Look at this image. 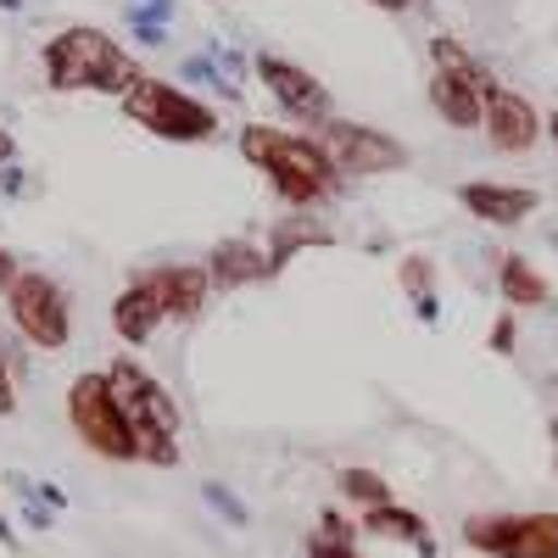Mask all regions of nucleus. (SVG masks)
Instances as JSON below:
<instances>
[{
  "mask_svg": "<svg viewBox=\"0 0 558 558\" xmlns=\"http://www.w3.org/2000/svg\"><path fill=\"white\" fill-rule=\"evenodd\" d=\"M241 157L274 184L279 202H291V213H313L324 202L341 196L347 173L336 168V157L318 146V134H291L274 123H246L241 129Z\"/></svg>",
  "mask_w": 558,
  "mask_h": 558,
  "instance_id": "f257e3e1",
  "label": "nucleus"
},
{
  "mask_svg": "<svg viewBox=\"0 0 558 558\" xmlns=\"http://www.w3.org/2000/svg\"><path fill=\"white\" fill-rule=\"evenodd\" d=\"M368 536H391V542H413L425 558H436V536L425 531V514H413V508L402 502H386V508H368V514L357 520Z\"/></svg>",
  "mask_w": 558,
  "mask_h": 558,
  "instance_id": "dca6fc26",
  "label": "nucleus"
},
{
  "mask_svg": "<svg viewBox=\"0 0 558 558\" xmlns=\"http://www.w3.org/2000/svg\"><path fill=\"white\" fill-rule=\"evenodd\" d=\"M547 436H553V475H558V413L547 418Z\"/></svg>",
  "mask_w": 558,
  "mask_h": 558,
  "instance_id": "c756f323",
  "label": "nucleus"
},
{
  "mask_svg": "<svg viewBox=\"0 0 558 558\" xmlns=\"http://www.w3.org/2000/svg\"><path fill=\"white\" fill-rule=\"evenodd\" d=\"M402 286H408L413 302H425V296L436 291V268H430L425 257H408V263H402Z\"/></svg>",
  "mask_w": 558,
  "mask_h": 558,
  "instance_id": "412c9836",
  "label": "nucleus"
},
{
  "mask_svg": "<svg viewBox=\"0 0 558 558\" xmlns=\"http://www.w3.org/2000/svg\"><path fill=\"white\" fill-rule=\"evenodd\" d=\"M12 157H17V140H12L7 129H0V162H12Z\"/></svg>",
  "mask_w": 558,
  "mask_h": 558,
  "instance_id": "cd10ccee",
  "label": "nucleus"
},
{
  "mask_svg": "<svg viewBox=\"0 0 558 558\" xmlns=\"http://www.w3.org/2000/svg\"><path fill=\"white\" fill-rule=\"evenodd\" d=\"M486 140L497 151H508V157H520V151H531L536 140H542V112L520 96V89H508V84H497L492 96H486Z\"/></svg>",
  "mask_w": 558,
  "mask_h": 558,
  "instance_id": "9b49d317",
  "label": "nucleus"
},
{
  "mask_svg": "<svg viewBox=\"0 0 558 558\" xmlns=\"http://www.w3.org/2000/svg\"><path fill=\"white\" fill-rule=\"evenodd\" d=\"M302 246H330V229H318L307 213H291V218H279L274 223V235H268V263H274V274L286 268Z\"/></svg>",
  "mask_w": 558,
  "mask_h": 558,
  "instance_id": "f3484780",
  "label": "nucleus"
},
{
  "mask_svg": "<svg viewBox=\"0 0 558 558\" xmlns=\"http://www.w3.org/2000/svg\"><path fill=\"white\" fill-rule=\"evenodd\" d=\"M162 318H168V313H162V296H157V286H151L146 274H140L129 291H118V302H112V330H118L123 347L151 341V330H157Z\"/></svg>",
  "mask_w": 558,
  "mask_h": 558,
  "instance_id": "4468645a",
  "label": "nucleus"
},
{
  "mask_svg": "<svg viewBox=\"0 0 558 558\" xmlns=\"http://www.w3.org/2000/svg\"><path fill=\"white\" fill-rule=\"evenodd\" d=\"M17 413V368L7 357V347H0V418H12Z\"/></svg>",
  "mask_w": 558,
  "mask_h": 558,
  "instance_id": "b1692460",
  "label": "nucleus"
},
{
  "mask_svg": "<svg viewBox=\"0 0 558 558\" xmlns=\"http://www.w3.org/2000/svg\"><path fill=\"white\" fill-rule=\"evenodd\" d=\"M458 202L470 207L481 223H497V229H514V223H525L542 207V196L531 191V184H497V179L458 184Z\"/></svg>",
  "mask_w": 558,
  "mask_h": 558,
  "instance_id": "f8f14e48",
  "label": "nucleus"
},
{
  "mask_svg": "<svg viewBox=\"0 0 558 558\" xmlns=\"http://www.w3.org/2000/svg\"><path fill=\"white\" fill-rule=\"evenodd\" d=\"M463 547L481 558H558V514H470Z\"/></svg>",
  "mask_w": 558,
  "mask_h": 558,
  "instance_id": "6e6552de",
  "label": "nucleus"
},
{
  "mask_svg": "<svg viewBox=\"0 0 558 558\" xmlns=\"http://www.w3.org/2000/svg\"><path fill=\"white\" fill-rule=\"evenodd\" d=\"M68 425H73V436L96 452V458H107V463H134L140 452H134V436H129V425H123V413H118V402H112V386H107V375H78L73 386H68Z\"/></svg>",
  "mask_w": 558,
  "mask_h": 558,
  "instance_id": "423d86ee",
  "label": "nucleus"
},
{
  "mask_svg": "<svg viewBox=\"0 0 558 558\" xmlns=\"http://www.w3.org/2000/svg\"><path fill=\"white\" fill-rule=\"evenodd\" d=\"M17 274H23V268H17V257H12L7 246H0V296H7V291L17 286Z\"/></svg>",
  "mask_w": 558,
  "mask_h": 558,
  "instance_id": "bb28decb",
  "label": "nucleus"
},
{
  "mask_svg": "<svg viewBox=\"0 0 558 558\" xmlns=\"http://www.w3.org/2000/svg\"><path fill=\"white\" fill-rule=\"evenodd\" d=\"M202 497L218 508V514H223L229 525H246V520H252V514H246V502H241L235 492H229V486H218V481H207V486H202Z\"/></svg>",
  "mask_w": 558,
  "mask_h": 558,
  "instance_id": "aec40b11",
  "label": "nucleus"
},
{
  "mask_svg": "<svg viewBox=\"0 0 558 558\" xmlns=\"http://www.w3.org/2000/svg\"><path fill=\"white\" fill-rule=\"evenodd\" d=\"M514 336H520V330H514V318L502 313V318L492 324V352H502V357H508V352H514Z\"/></svg>",
  "mask_w": 558,
  "mask_h": 558,
  "instance_id": "a878e982",
  "label": "nucleus"
},
{
  "mask_svg": "<svg viewBox=\"0 0 558 558\" xmlns=\"http://www.w3.org/2000/svg\"><path fill=\"white\" fill-rule=\"evenodd\" d=\"M257 78H263V89L286 107L291 118H302V123H313V129H324L336 118V101H330V89H324L302 62H291V57H274V51H257Z\"/></svg>",
  "mask_w": 558,
  "mask_h": 558,
  "instance_id": "9d476101",
  "label": "nucleus"
},
{
  "mask_svg": "<svg viewBox=\"0 0 558 558\" xmlns=\"http://www.w3.org/2000/svg\"><path fill=\"white\" fill-rule=\"evenodd\" d=\"M318 536H330V542H352V536H357V525L341 514V508H324V514H318Z\"/></svg>",
  "mask_w": 558,
  "mask_h": 558,
  "instance_id": "393cba45",
  "label": "nucleus"
},
{
  "mask_svg": "<svg viewBox=\"0 0 558 558\" xmlns=\"http://www.w3.org/2000/svg\"><path fill=\"white\" fill-rule=\"evenodd\" d=\"M336 486H341V497H352L363 514L368 508H386L391 502V486H386V475H375V470H363V463H347V470L336 475Z\"/></svg>",
  "mask_w": 558,
  "mask_h": 558,
  "instance_id": "6ab92c4d",
  "label": "nucleus"
},
{
  "mask_svg": "<svg viewBox=\"0 0 558 558\" xmlns=\"http://www.w3.org/2000/svg\"><path fill=\"white\" fill-rule=\"evenodd\" d=\"M107 386H112V402L123 413V425L134 436V452L140 463H157V470H173L179 463V402L168 397V386L151 375L146 363L134 357H112L107 368Z\"/></svg>",
  "mask_w": 558,
  "mask_h": 558,
  "instance_id": "f03ea898",
  "label": "nucleus"
},
{
  "mask_svg": "<svg viewBox=\"0 0 558 558\" xmlns=\"http://www.w3.org/2000/svg\"><path fill=\"white\" fill-rule=\"evenodd\" d=\"M368 7H380V12H408L413 0H368Z\"/></svg>",
  "mask_w": 558,
  "mask_h": 558,
  "instance_id": "c85d7f7f",
  "label": "nucleus"
},
{
  "mask_svg": "<svg viewBox=\"0 0 558 558\" xmlns=\"http://www.w3.org/2000/svg\"><path fill=\"white\" fill-rule=\"evenodd\" d=\"M162 17H168V12H157V7H134V12H129V28H134V39H146V45H162V39H168Z\"/></svg>",
  "mask_w": 558,
  "mask_h": 558,
  "instance_id": "4be33fe9",
  "label": "nucleus"
},
{
  "mask_svg": "<svg viewBox=\"0 0 558 558\" xmlns=\"http://www.w3.org/2000/svg\"><path fill=\"white\" fill-rule=\"evenodd\" d=\"M302 547H307V558H368V553H357V542H330V536H318V531Z\"/></svg>",
  "mask_w": 558,
  "mask_h": 558,
  "instance_id": "5701e85b",
  "label": "nucleus"
},
{
  "mask_svg": "<svg viewBox=\"0 0 558 558\" xmlns=\"http://www.w3.org/2000/svg\"><path fill=\"white\" fill-rule=\"evenodd\" d=\"M146 7H157V12H173V0H146Z\"/></svg>",
  "mask_w": 558,
  "mask_h": 558,
  "instance_id": "473e14b6",
  "label": "nucleus"
},
{
  "mask_svg": "<svg viewBox=\"0 0 558 558\" xmlns=\"http://www.w3.org/2000/svg\"><path fill=\"white\" fill-rule=\"evenodd\" d=\"M497 291L508 296V307H542V302H547V279H542V268H531L520 252H508L502 268H497Z\"/></svg>",
  "mask_w": 558,
  "mask_h": 558,
  "instance_id": "a211bd4d",
  "label": "nucleus"
},
{
  "mask_svg": "<svg viewBox=\"0 0 558 558\" xmlns=\"http://www.w3.org/2000/svg\"><path fill=\"white\" fill-rule=\"evenodd\" d=\"M430 107L452 123V129H481L486 123V96L497 89V78L486 73V62L470 51L463 39L452 34H436L430 39Z\"/></svg>",
  "mask_w": 558,
  "mask_h": 558,
  "instance_id": "39448f33",
  "label": "nucleus"
},
{
  "mask_svg": "<svg viewBox=\"0 0 558 558\" xmlns=\"http://www.w3.org/2000/svg\"><path fill=\"white\" fill-rule=\"evenodd\" d=\"M39 68H45V84L51 89H101V96H118V101L140 78V68L129 62L123 45L101 28H89V23H73V28L45 39Z\"/></svg>",
  "mask_w": 558,
  "mask_h": 558,
  "instance_id": "7ed1b4c3",
  "label": "nucleus"
},
{
  "mask_svg": "<svg viewBox=\"0 0 558 558\" xmlns=\"http://www.w3.org/2000/svg\"><path fill=\"white\" fill-rule=\"evenodd\" d=\"M7 313L17 324V336L28 347H39V352H62L68 336H73V302H68V291L57 286L51 274L23 268L17 286L7 291Z\"/></svg>",
  "mask_w": 558,
  "mask_h": 558,
  "instance_id": "0eeeda50",
  "label": "nucleus"
},
{
  "mask_svg": "<svg viewBox=\"0 0 558 558\" xmlns=\"http://www.w3.org/2000/svg\"><path fill=\"white\" fill-rule=\"evenodd\" d=\"M547 134H553V146H558V112H553V118H547Z\"/></svg>",
  "mask_w": 558,
  "mask_h": 558,
  "instance_id": "2f4dec72",
  "label": "nucleus"
},
{
  "mask_svg": "<svg viewBox=\"0 0 558 558\" xmlns=\"http://www.w3.org/2000/svg\"><path fill=\"white\" fill-rule=\"evenodd\" d=\"M123 112H129V123H140L157 140H173V146H202V140L218 134V112L207 101H196L184 84H168V78H151V73H140L129 84Z\"/></svg>",
  "mask_w": 558,
  "mask_h": 558,
  "instance_id": "20e7f679",
  "label": "nucleus"
},
{
  "mask_svg": "<svg viewBox=\"0 0 558 558\" xmlns=\"http://www.w3.org/2000/svg\"><path fill=\"white\" fill-rule=\"evenodd\" d=\"M0 547H17V531L7 525V514H0Z\"/></svg>",
  "mask_w": 558,
  "mask_h": 558,
  "instance_id": "7c9ffc66",
  "label": "nucleus"
},
{
  "mask_svg": "<svg viewBox=\"0 0 558 558\" xmlns=\"http://www.w3.org/2000/svg\"><path fill=\"white\" fill-rule=\"evenodd\" d=\"M207 279H213V286H223V291L257 286V279H274L268 246H257V241H218L213 257H207Z\"/></svg>",
  "mask_w": 558,
  "mask_h": 558,
  "instance_id": "2eb2a0df",
  "label": "nucleus"
},
{
  "mask_svg": "<svg viewBox=\"0 0 558 558\" xmlns=\"http://www.w3.org/2000/svg\"><path fill=\"white\" fill-rule=\"evenodd\" d=\"M146 279L157 286L168 318H196V313L207 307V296H213V279H207V268H196V263H162V268H151Z\"/></svg>",
  "mask_w": 558,
  "mask_h": 558,
  "instance_id": "ddd939ff",
  "label": "nucleus"
},
{
  "mask_svg": "<svg viewBox=\"0 0 558 558\" xmlns=\"http://www.w3.org/2000/svg\"><path fill=\"white\" fill-rule=\"evenodd\" d=\"M318 146L336 157V168L347 179H375V173H397L408 162V146L368 123H352V118H330L318 129Z\"/></svg>",
  "mask_w": 558,
  "mask_h": 558,
  "instance_id": "1a4fd4ad",
  "label": "nucleus"
}]
</instances>
